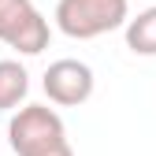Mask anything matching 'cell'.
Listing matches in <instances>:
<instances>
[{"label":"cell","instance_id":"6da1fadb","mask_svg":"<svg viewBox=\"0 0 156 156\" xmlns=\"http://www.w3.org/2000/svg\"><path fill=\"white\" fill-rule=\"evenodd\" d=\"M130 19V0H60L56 26L74 41H93L101 34L119 30Z\"/></svg>","mask_w":156,"mask_h":156},{"label":"cell","instance_id":"7a4b0ae2","mask_svg":"<svg viewBox=\"0 0 156 156\" xmlns=\"http://www.w3.org/2000/svg\"><path fill=\"white\" fill-rule=\"evenodd\" d=\"M60 138H67V126L48 104H23L8 123V145L15 149V156H30Z\"/></svg>","mask_w":156,"mask_h":156},{"label":"cell","instance_id":"3957f363","mask_svg":"<svg viewBox=\"0 0 156 156\" xmlns=\"http://www.w3.org/2000/svg\"><path fill=\"white\" fill-rule=\"evenodd\" d=\"M41 86H45V97L52 104L78 108V104H86L93 97L97 78H93V67L82 63V60H56V63H48Z\"/></svg>","mask_w":156,"mask_h":156},{"label":"cell","instance_id":"277c9868","mask_svg":"<svg viewBox=\"0 0 156 156\" xmlns=\"http://www.w3.org/2000/svg\"><path fill=\"white\" fill-rule=\"evenodd\" d=\"M30 74L19 60H0V112H11L26 101Z\"/></svg>","mask_w":156,"mask_h":156},{"label":"cell","instance_id":"5b68a950","mask_svg":"<svg viewBox=\"0 0 156 156\" xmlns=\"http://www.w3.org/2000/svg\"><path fill=\"white\" fill-rule=\"evenodd\" d=\"M126 48L134 56H156V4L126 19Z\"/></svg>","mask_w":156,"mask_h":156},{"label":"cell","instance_id":"8992f818","mask_svg":"<svg viewBox=\"0 0 156 156\" xmlns=\"http://www.w3.org/2000/svg\"><path fill=\"white\" fill-rule=\"evenodd\" d=\"M48 37H52V30H48V19H45L41 11H34L26 23L19 26V34L8 41V48L23 52V56H37V52H45V48H48Z\"/></svg>","mask_w":156,"mask_h":156},{"label":"cell","instance_id":"52a82bcc","mask_svg":"<svg viewBox=\"0 0 156 156\" xmlns=\"http://www.w3.org/2000/svg\"><path fill=\"white\" fill-rule=\"evenodd\" d=\"M34 0H0V41H11V37L19 34V26L26 23V19L34 15Z\"/></svg>","mask_w":156,"mask_h":156},{"label":"cell","instance_id":"ba28073f","mask_svg":"<svg viewBox=\"0 0 156 156\" xmlns=\"http://www.w3.org/2000/svg\"><path fill=\"white\" fill-rule=\"evenodd\" d=\"M30 156H74V149L67 145V138H60V141H52V145H45V149H37V152H30Z\"/></svg>","mask_w":156,"mask_h":156}]
</instances>
